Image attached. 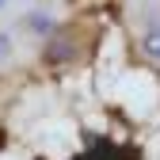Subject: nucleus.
<instances>
[{
    "instance_id": "1",
    "label": "nucleus",
    "mask_w": 160,
    "mask_h": 160,
    "mask_svg": "<svg viewBox=\"0 0 160 160\" xmlns=\"http://www.w3.org/2000/svg\"><path fill=\"white\" fill-rule=\"evenodd\" d=\"M114 99L130 114H149L156 107V84H152V76H145V72H126L114 84Z\"/></svg>"
},
{
    "instance_id": "6",
    "label": "nucleus",
    "mask_w": 160,
    "mask_h": 160,
    "mask_svg": "<svg viewBox=\"0 0 160 160\" xmlns=\"http://www.w3.org/2000/svg\"><path fill=\"white\" fill-rule=\"evenodd\" d=\"M0 160H23V156H15V152H4V156H0Z\"/></svg>"
},
{
    "instance_id": "5",
    "label": "nucleus",
    "mask_w": 160,
    "mask_h": 160,
    "mask_svg": "<svg viewBox=\"0 0 160 160\" xmlns=\"http://www.w3.org/2000/svg\"><path fill=\"white\" fill-rule=\"evenodd\" d=\"M15 50H19L15 34H12V31H0V65H4V61H12V57H15Z\"/></svg>"
},
{
    "instance_id": "2",
    "label": "nucleus",
    "mask_w": 160,
    "mask_h": 160,
    "mask_svg": "<svg viewBox=\"0 0 160 160\" xmlns=\"http://www.w3.org/2000/svg\"><path fill=\"white\" fill-rule=\"evenodd\" d=\"M34 137H38V149H42L46 156H65V152L76 149V126L65 122V118H53V122H46Z\"/></svg>"
},
{
    "instance_id": "7",
    "label": "nucleus",
    "mask_w": 160,
    "mask_h": 160,
    "mask_svg": "<svg viewBox=\"0 0 160 160\" xmlns=\"http://www.w3.org/2000/svg\"><path fill=\"white\" fill-rule=\"evenodd\" d=\"M8 4H12V0H0V12H4V8H8Z\"/></svg>"
},
{
    "instance_id": "3",
    "label": "nucleus",
    "mask_w": 160,
    "mask_h": 160,
    "mask_svg": "<svg viewBox=\"0 0 160 160\" xmlns=\"http://www.w3.org/2000/svg\"><path fill=\"white\" fill-rule=\"evenodd\" d=\"M19 27L31 31V34H38V38H50L53 27H57V19H53L50 12H27L23 19H19Z\"/></svg>"
},
{
    "instance_id": "4",
    "label": "nucleus",
    "mask_w": 160,
    "mask_h": 160,
    "mask_svg": "<svg viewBox=\"0 0 160 160\" xmlns=\"http://www.w3.org/2000/svg\"><path fill=\"white\" fill-rule=\"evenodd\" d=\"M141 50L152 57V61H160V27H149V31L141 34Z\"/></svg>"
}]
</instances>
